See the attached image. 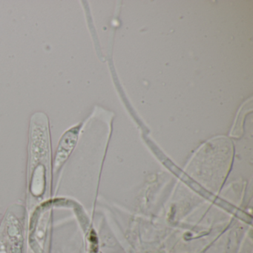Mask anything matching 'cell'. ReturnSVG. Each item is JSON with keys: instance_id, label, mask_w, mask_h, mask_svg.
Returning <instances> with one entry per match:
<instances>
[{"instance_id": "obj_1", "label": "cell", "mask_w": 253, "mask_h": 253, "mask_svg": "<svg viewBox=\"0 0 253 253\" xmlns=\"http://www.w3.org/2000/svg\"><path fill=\"white\" fill-rule=\"evenodd\" d=\"M50 143L48 129L34 127L31 129L30 144L28 192L31 201L45 198L50 187ZM30 196V197H31Z\"/></svg>"}, {"instance_id": "obj_2", "label": "cell", "mask_w": 253, "mask_h": 253, "mask_svg": "<svg viewBox=\"0 0 253 253\" xmlns=\"http://www.w3.org/2000/svg\"><path fill=\"white\" fill-rule=\"evenodd\" d=\"M0 253H7L5 251H1L0 252Z\"/></svg>"}]
</instances>
